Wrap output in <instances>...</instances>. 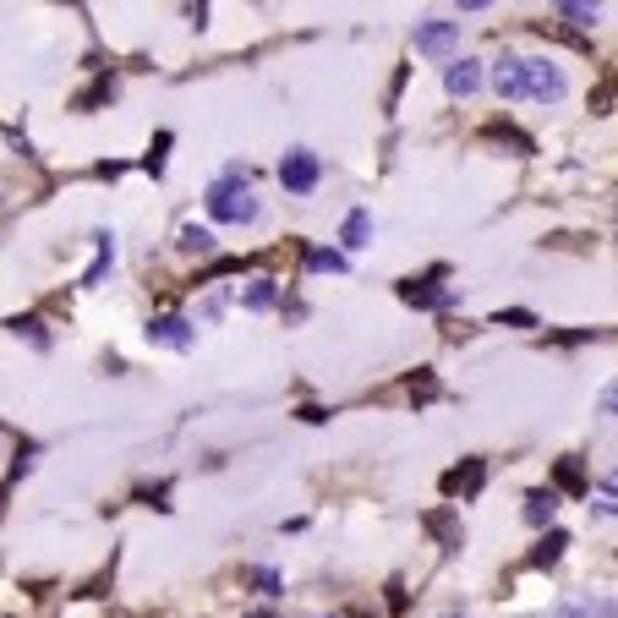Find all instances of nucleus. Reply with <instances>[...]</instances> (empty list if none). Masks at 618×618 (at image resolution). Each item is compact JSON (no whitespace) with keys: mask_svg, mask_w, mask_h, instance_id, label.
I'll return each instance as SVG.
<instances>
[{"mask_svg":"<svg viewBox=\"0 0 618 618\" xmlns=\"http://www.w3.org/2000/svg\"><path fill=\"white\" fill-rule=\"evenodd\" d=\"M564 547H569V531H547L542 542L526 553V564H531V569H553L558 558H564Z\"/></svg>","mask_w":618,"mask_h":618,"instance_id":"obj_14","label":"nucleus"},{"mask_svg":"<svg viewBox=\"0 0 618 618\" xmlns=\"http://www.w3.org/2000/svg\"><path fill=\"white\" fill-rule=\"evenodd\" d=\"M389 608H394V613H405V591H400V580H389Z\"/></svg>","mask_w":618,"mask_h":618,"instance_id":"obj_29","label":"nucleus"},{"mask_svg":"<svg viewBox=\"0 0 618 618\" xmlns=\"http://www.w3.org/2000/svg\"><path fill=\"white\" fill-rule=\"evenodd\" d=\"M558 515V487H531L526 493V526H547Z\"/></svg>","mask_w":618,"mask_h":618,"instance_id":"obj_13","label":"nucleus"},{"mask_svg":"<svg viewBox=\"0 0 618 618\" xmlns=\"http://www.w3.org/2000/svg\"><path fill=\"white\" fill-rule=\"evenodd\" d=\"M443 274L449 268H427L422 279H400V301H411V307H449V290L438 285Z\"/></svg>","mask_w":618,"mask_h":618,"instance_id":"obj_4","label":"nucleus"},{"mask_svg":"<svg viewBox=\"0 0 618 618\" xmlns=\"http://www.w3.org/2000/svg\"><path fill=\"white\" fill-rule=\"evenodd\" d=\"M165 148H170V132H159L154 137V148H148V159H143V170H148V176H165Z\"/></svg>","mask_w":618,"mask_h":618,"instance_id":"obj_21","label":"nucleus"},{"mask_svg":"<svg viewBox=\"0 0 618 618\" xmlns=\"http://www.w3.org/2000/svg\"><path fill=\"white\" fill-rule=\"evenodd\" d=\"M443 618H460V613H443Z\"/></svg>","mask_w":618,"mask_h":618,"instance_id":"obj_32","label":"nucleus"},{"mask_svg":"<svg viewBox=\"0 0 618 618\" xmlns=\"http://www.w3.org/2000/svg\"><path fill=\"white\" fill-rule=\"evenodd\" d=\"M318 181H323V159L312 154V148H290V154L279 159V186H285V192L307 197Z\"/></svg>","mask_w":618,"mask_h":618,"instance_id":"obj_2","label":"nucleus"},{"mask_svg":"<svg viewBox=\"0 0 618 618\" xmlns=\"http://www.w3.org/2000/svg\"><path fill=\"white\" fill-rule=\"evenodd\" d=\"M602 498H618V465H613L608 476H602Z\"/></svg>","mask_w":618,"mask_h":618,"instance_id":"obj_30","label":"nucleus"},{"mask_svg":"<svg viewBox=\"0 0 618 618\" xmlns=\"http://www.w3.org/2000/svg\"><path fill=\"white\" fill-rule=\"evenodd\" d=\"M454 44H460V22H443V17L416 22V50L422 55H449Z\"/></svg>","mask_w":618,"mask_h":618,"instance_id":"obj_5","label":"nucleus"},{"mask_svg":"<svg viewBox=\"0 0 618 618\" xmlns=\"http://www.w3.org/2000/svg\"><path fill=\"white\" fill-rule=\"evenodd\" d=\"M219 312H225V290H214V296L203 301V318H219Z\"/></svg>","mask_w":618,"mask_h":618,"instance_id":"obj_26","label":"nucleus"},{"mask_svg":"<svg viewBox=\"0 0 618 618\" xmlns=\"http://www.w3.org/2000/svg\"><path fill=\"white\" fill-rule=\"evenodd\" d=\"M181 252H197V258H208V252H214V230L186 225V230H181Z\"/></svg>","mask_w":618,"mask_h":618,"instance_id":"obj_18","label":"nucleus"},{"mask_svg":"<svg viewBox=\"0 0 618 618\" xmlns=\"http://www.w3.org/2000/svg\"><path fill=\"white\" fill-rule=\"evenodd\" d=\"M208 214H214L219 225H252V219L263 214L258 197L247 192V170H241V165H230L225 176L208 186Z\"/></svg>","mask_w":618,"mask_h":618,"instance_id":"obj_1","label":"nucleus"},{"mask_svg":"<svg viewBox=\"0 0 618 618\" xmlns=\"http://www.w3.org/2000/svg\"><path fill=\"white\" fill-rule=\"evenodd\" d=\"M148 340L154 345H170V351H192V323L165 312V318H148Z\"/></svg>","mask_w":618,"mask_h":618,"instance_id":"obj_6","label":"nucleus"},{"mask_svg":"<svg viewBox=\"0 0 618 618\" xmlns=\"http://www.w3.org/2000/svg\"><path fill=\"white\" fill-rule=\"evenodd\" d=\"M6 329L17 334V340H33L39 351H50V334H44V323H39V318H11Z\"/></svg>","mask_w":618,"mask_h":618,"instance_id":"obj_17","label":"nucleus"},{"mask_svg":"<svg viewBox=\"0 0 618 618\" xmlns=\"http://www.w3.org/2000/svg\"><path fill=\"white\" fill-rule=\"evenodd\" d=\"M602 416H618V383H608V389H602Z\"/></svg>","mask_w":618,"mask_h":618,"instance_id":"obj_25","label":"nucleus"},{"mask_svg":"<svg viewBox=\"0 0 618 618\" xmlns=\"http://www.w3.org/2000/svg\"><path fill=\"white\" fill-rule=\"evenodd\" d=\"M591 509H597V515H608V520H618V498H602L597 493V504H591Z\"/></svg>","mask_w":618,"mask_h":618,"instance_id":"obj_27","label":"nucleus"},{"mask_svg":"<svg viewBox=\"0 0 618 618\" xmlns=\"http://www.w3.org/2000/svg\"><path fill=\"white\" fill-rule=\"evenodd\" d=\"M307 268H312V274H345L351 258H345V252H334V247H307Z\"/></svg>","mask_w":618,"mask_h":618,"instance_id":"obj_16","label":"nucleus"},{"mask_svg":"<svg viewBox=\"0 0 618 618\" xmlns=\"http://www.w3.org/2000/svg\"><path fill=\"white\" fill-rule=\"evenodd\" d=\"M553 487L558 493H575V498H591V482H586V471H580L575 454H564V460L553 465Z\"/></svg>","mask_w":618,"mask_h":618,"instance_id":"obj_12","label":"nucleus"},{"mask_svg":"<svg viewBox=\"0 0 618 618\" xmlns=\"http://www.w3.org/2000/svg\"><path fill=\"white\" fill-rule=\"evenodd\" d=\"M553 618H591V608H580V602H564V608H558Z\"/></svg>","mask_w":618,"mask_h":618,"instance_id":"obj_28","label":"nucleus"},{"mask_svg":"<svg viewBox=\"0 0 618 618\" xmlns=\"http://www.w3.org/2000/svg\"><path fill=\"white\" fill-rule=\"evenodd\" d=\"M564 93H569V83L553 61H526V99L531 104H558Z\"/></svg>","mask_w":618,"mask_h":618,"instance_id":"obj_3","label":"nucleus"},{"mask_svg":"<svg viewBox=\"0 0 618 618\" xmlns=\"http://www.w3.org/2000/svg\"><path fill=\"white\" fill-rule=\"evenodd\" d=\"M482 482H487V460H465L460 471H449V476H443V493L476 498V493H482Z\"/></svg>","mask_w":618,"mask_h":618,"instance_id":"obj_9","label":"nucleus"},{"mask_svg":"<svg viewBox=\"0 0 618 618\" xmlns=\"http://www.w3.org/2000/svg\"><path fill=\"white\" fill-rule=\"evenodd\" d=\"M247 618H274V613H268V608H258V613H247Z\"/></svg>","mask_w":618,"mask_h":618,"instance_id":"obj_31","label":"nucleus"},{"mask_svg":"<svg viewBox=\"0 0 618 618\" xmlns=\"http://www.w3.org/2000/svg\"><path fill=\"white\" fill-rule=\"evenodd\" d=\"M443 88H449L454 99H471V93L482 88V61H449V72H443Z\"/></svg>","mask_w":618,"mask_h":618,"instance_id":"obj_10","label":"nucleus"},{"mask_svg":"<svg viewBox=\"0 0 618 618\" xmlns=\"http://www.w3.org/2000/svg\"><path fill=\"white\" fill-rule=\"evenodd\" d=\"M340 241H345V252H356V247H367V241H372V214H367V208H351V214H345Z\"/></svg>","mask_w":618,"mask_h":618,"instance_id":"obj_15","label":"nucleus"},{"mask_svg":"<svg viewBox=\"0 0 618 618\" xmlns=\"http://www.w3.org/2000/svg\"><path fill=\"white\" fill-rule=\"evenodd\" d=\"M422 531L438 536L443 553H460V542H465V526H460V515H454V509H433V515H422Z\"/></svg>","mask_w":618,"mask_h":618,"instance_id":"obj_7","label":"nucleus"},{"mask_svg":"<svg viewBox=\"0 0 618 618\" xmlns=\"http://www.w3.org/2000/svg\"><path fill=\"white\" fill-rule=\"evenodd\" d=\"M487 137H498V143H509L520 159H531V154H536V143H531V137H520L515 126H487Z\"/></svg>","mask_w":618,"mask_h":618,"instance_id":"obj_20","label":"nucleus"},{"mask_svg":"<svg viewBox=\"0 0 618 618\" xmlns=\"http://www.w3.org/2000/svg\"><path fill=\"white\" fill-rule=\"evenodd\" d=\"M493 88H498V99H526V61L504 55V61L493 66Z\"/></svg>","mask_w":618,"mask_h":618,"instance_id":"obj_8","label":"nucleus"},{"mask_svg":"<svg viewBox=\"0 0 618 618\" xmlns=\"http://www.w3.org/2000/svg\"><path fill=\"white\" fill-rule=\"evenodd\" d=\"M252 586H258L263 597H279V575H274V569H252Z\"/></svg>","mask_w":618,"mask_h":618,"instance_id":"obj_24","label":"nucleus"},{"mask_svg":"<svg viewBox=\"0 0 618 618\" xmlns=\"http://www.w3.org/2000/svg\"><path fill=\"white\" fill-rule=\"evenodd\" d=\"M558 17H564V22H575V28H591V22H597V6H580V0H564V6H558Z\"/></svg>","mask_w":618,"mask_h":618,"instance_id":"obj_22","label":"nucleus"},{"mask_svg":"<svg viewBox=\"0 0 618 618\" xmlns=\"http://www.w3.org/2000/svg\"><path fill=\"white\" fill-rule=\"evenodd\" d=\"M279 301V279L274 274H252L247 285H241V307L247 312H268Z\"/></svg>","mask_w":618,"mask_h":618,"instance_id":"obj_11","label":"nucleus"},{"mask_svg":"<svg viewBox=\"0 0 618 618\" xmlns=\"http://www.w3.org/2000/svg\"><path fill=\"white\" fill-rule=\"evenodd\" d=\"M493 323H509V329H536V318L526 307H509V312H493Z\"/></svg>","mask_w":618,"mask_h":618,"instance_id":"obj_23","label":"nucleus"},{"mask_svg":"<svg viewBox=\"0 0 618 618\" xmlns=\"http://www.w3.org/2000/svg\"><path fill=\"white\" fill-rule=\"evenodd\" d=\"M93 247H99V258H93V268H88V274H83V285H99V279L110 274V258H115L110 236H93Z\"/></svg>","mask_w":618,"mask_h":618,"instance_id":"obj_19","label":"nucleus"}]
</instances>
